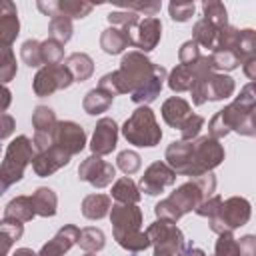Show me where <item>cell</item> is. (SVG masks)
<instances>
[{
  "instance_id": "obj_1",
  "label": "cell",
  "mask_w": 256,
  "mask_h": 256,
  "mask_svg": "<svg viewBox=\"0 0 256 256\" xmlns=\"http://www.w3.org/2000/svg\"><path fill=\"white\" fill-rule=\"evenodd\" d=\"M166 164L180 176L198 178L212 172L224 160V146L212 136H198L196 140H174L166 148Z\"/></svg>"
},
{
  "instance_id": "obj_2",
  "label": "cell",
  "mask_w": 256,
  "mask_h": 256,
  "mask_svg": "<svg viewBox=\"0 0 256 256\" xmlns=\"http://www.w3.org/2000/svg\"><path fill=\"white\" fill-rule=\"evenodd\" d=\"M216 190V176L212 172L192 178L184 184H180L168 198L160 200L154 206V214L158 220H168V222H178L184 214L196 212V208L210 196H214Z\"/></svg>"
},
{
  "instance_id": "obj_3",
  "label": "cell",
  "mask_w": 256,
  "mask_h": 256,
  "mask_svg": "<svg viewBox=\"0 0 256 256\" xmlns=\"http://www.w3.org/2000/svg\"><path fill=\"white\" fill-rule=\"evenodd\" d=\"M156 66L144 52L132 50L126 52L120 60V68L114 72H108L100 78L98 86L108 90L110 94H134L140 90L156 72Z\"/></svg>"
},
{
  "instance_id": "obj_4",
  "label": "cell",
  "mask_w": 256,
  "mask_h": 256,
  "mask_svg": "<svg viewBox=\"0 0 256 256\" xmlns=\"http://www.w3.org/2000/svg\"><path fill=\"white\" fill-rule=\"evenodd\" d=\"M122 136L128 144L140 148H152L162 140V128L150 106H138L122 124Z\"/></svg>"
},
{
  "instance_id": "obj_5",
  "label": "cell",
  "mask_w": 256,
  "mask_h": 256,
  "mask_svg": "<svg viewBox=\"0 0 256 256\" xmlns=\"http://www.w3.org/2000/svg\"><path fill=\"white\" fill-rule=\"evenodd\" d=\"M36 156V148H34V142L20 134L16 136L8 148H6V154H4V160H2V168H0V180H2V190H8L12 184H16L18 180H22L24 176V170L28 164H32Z\"/></svg>"
},
{
  "instance_id": "obj_6",
  "label": "cell",
  "mask_w": 256,
  "mask_h": 256,
  "mask_svg": "<svg viewBox=\"0 0 256 256\" xmlns=\"http://www.w3.org/2000/svg\"><path fill=\"white\" fill-rule=\"evenodd\" d=\"M252 112H254L252 108H246L236 100L230 102L228 106L218 110L212 116V120L208 122V136H212L216 140H222L230 132H236L242 136H254V130L250 124Z\"/></svg>"
},
{
  "instance_id": "obj_7",
  "label": "cell",
  "mask_w": 256,
  "mask_h": 256,
  "mask_svg": "<svg viewBox=\"0 0 256 256\" xmlns=\"http://www.w3.org/2000/svg\"><path fill=\"white\" fill-rule=\"evenodd\" d=\"M250 216H252L250 202L242 196H230L222 202L218 214L212 216L208 224L212 232L224 234V232H234L236 228H242L244 224H248Z\"/></svg>"
},
{
  "instance_id": "obj_8",
  "label": "cell",
  "mask_w": 256,
  "mask_h": 256,
  "mask_svg": "<svg viewBox=\"0 0 256 256\" xmlns=\"http://www.w3.org/2000/svg\"><path fill=\"white\" fill-rule=\"evenodd\" d=\"M146 232L154 246V256H184L186 240L174 222L156 220L146 228Z\"/></svg>"
},
{
  "instance_id": "obj_9",
  "label": "cell",
  "mask_w": 256,
  "mask_h": 256,
  "mask_svg": "<svg viewBox=\"0 0 256 256\" xmlns=\"http://www.w3.org/2000/svg\"><path fill=\"white\" fill-rule=\"evenodd\" d=\"M236 90V82L234 78H230L224 72H214L206 78H200L194 82L190 94H192V104L194 106H202L208 100H224L228 96H232Z\"/></svg>"
},
{
  "instance_id": "obj_10",
  "label": "cell",
  "mask_w": 256,
  "mask_h": 256,
  "mask_svg": "<svg viewBox=\"0 0 256 256\" xmlns=\"http://www.w3.org/2000/svg\"><path fill=\"white\" fill-rule=\"evenodd\" d=\"M74 82L70 70L64 64H54V66H42L34 80H32V90L36 96H52L56 90H66Z\"/></svg>"
},
{
  "instance_id": "obj_11",
  "label": "cell",
  "mask_w": 256,
  "mask_h": 256,
  "mask_svg": "<svg viewBox=\"0 0 256 256\" xmlns=\"http://www.w3.org/2000/svg\"><path fill=\"white\" fill-rule=\"evenodd\" d=\"M58 122L60 120L56 118L52 108H48V106L34 108V112H32V128H34L32 142H34L36 152H42V150H48L50 146H54V134H56Z\"/></svg>"
},
{
  "instance_id": "obj_12",
  "label": "cell",
  "mask_w": 256,
  "mask_h": 256,
  "mask_svg": "<svg viewBox=\"0 0 256 256\" xmlns=\"http://www.w3.org/2000/svg\"><path fill=\"white\" fill-rule=\"evenodd\" d=\"M114 176H116V168L110 162L102 160V156L98 154H90L78 166V178L94 188H106L108 184H112Z\"/></svg>"
},
{
  "instance_id": "obj_13",
  "label": "cell",
  "mask_w": 256,
  "mask_h": 256,
  "mask_svg": "<svg viewBox=\"0 0 256 256\" xmlns=\"http://www.w3.org/2000/svg\"><path fill=\"white\" fill-rule=\"evenodd\" d=\"M176 182V172L166 164V162H152L144 174L140 176L138 188L140 192H146L148 196H156L160 192H164L168 186H172Z\"/></svg>"
},
{
  "instance_id": "obj_14",
  "label": "cell",
  "mask_w": 256,
  "mask_h": 256,
  "mask_svg": "<svg viewBox=\"0 0 256 256\" xmlns=\"http://www.w3.org/2000/svg\"><path fill=\"white\" fill-rule=\"evenodd\" d=\"M54 146H60L70 156L80 154L86 146V132L80 124L72 120H60L56 134H54Z\"/></svg>"
},
{
  "instance_id": "obj_15",
  "label": "cell",
  "mask_w": 256,
  "mask_h": 256,
  "mask_svg": "<svg viewBox=\"0 0 256 256\" xmlns=\"http://www.w3.org/2000/svg\"><path fill=\"white\" fill-rule=\"evenodd\" d=\"M118 144V124L114 122V118H100L94 126L92 132V140H90V150L92 154L98 156H106L110 154Z\"/></svg>"
},
{
  "instance_id": "obj_16",
  "label": "cell",
  "mask_w": 256,
  "mask_h": 256,
  "mask_svg": "<svg viewBox=\"0 0 256 256\" xmlns=\"http://www.w3.org/2000/svg\"><path fill=\"white\" fill-rule=\"evenodd\" d=\"M70 158L72 156L68 152H64L60 146H50L48 150L36 152V156L32 160V170L36 172V176L46 178V176L54 174L56 170L64 168L70 162Z\"/></svg>"
},
{
  "instance_id": "obj_17",
  "label": "cell",
  "mask_w": 256,
  "mask_h": 256,
  "mask_svg": "<svg viewBox=\"0 0 256 256\" xmlns=\"http://www.w3.org/2000/svg\"><path fill=\"white\" fill-rule=\"evenodd\" d=\"M132 38H134V46L140 52H150L158 46L160 38H162V22L160 18H144L140 20V24L132 30Z\"/></svg>"
},
{
  "instance_id": "obj_18",
  "label": "cell",
  "mask_w": 256,
  "mask_h": 256,
  "mask_svg": "<svg viewBox=\"0 0 256 256\" xmlns=\"http://www.w3.org/2000/svg\"><path fill=\"white\" fill-rule=\"evenodd\" d=\"M112 232H132L142 226V210L138 204H114L110 210Z\"/></svg>"
},
{
  "instance_id": "obj_19",
  "label": "cell",
  "mask_w": 256,
  "mask_h": 256,
  "mask_svg": "<svg viewBox=\"0 0 256 256\" xmlns=\"http://www.w3.org/2000/svg\"><path fill=\"white\" fill-rule=\"evenodd\" d=\"M80 240V228L74 224H66L62 226L52 240H48L42 248H40V256H64L74 244H78Z\"/></svg>"
},
{
  "instance_id": "obj_20",
  "label": "cell",
  "mask_w": 256,
  "mask_h": 256,
  "mask_svg": "<svg viewBox=\"0 0 256 256\" xmlns=\"http://www.w3.org/2000/svg\"><path fill=\"white\" fill-rule=\"evenodd\" d=\"M20 34V20L16 4L10 0H4L0 4V44L2 48H10L12 42Z\"/></svg>"
},
{
  "instance_id": "obj_21",
  "label": "cell",
  "mask_w": 256,
  "mask_h": 256,
  "mask_svg": "<svg viewBox=\"0 0 256 256\" xmlns=\"http://www.w3.org/2000/svg\"><path fill=\"white\" fill-rule=\"evenodd\" d=\"M134 46V38H132V32L130 30H122V28H116V26H108L106 30H102L100 34V48L110 54V56H116V54H122L126 48Z\"/></svg>"
},
{
  "instance_id": "obj_22",
  "label": "cell",
  "mask_w": 256,
  "mask_h": 256,
  "mask_svg": "<svg viewBox=\"0 0 256 256\" xmlns=\"http://www.w3.org/2000/svg\"><path fill=\"white\" fill-rule=\"evenodd\" d=\"M166 80H168V72H166L164 66L158 64V66H156V72L152 74V78H150L140 90H136L134 94H130L132 102L138 104V106H148L150 102H154V100L160 96V92H162Z\"/></svg>"
},
{
  "instance_id": "obj_23",
  "label": "cell",
  "mask_w": 256,
  "mask_h": 256,
  "mask_svg": "<svg viewBox=\"0 0 256 256\" xmlns=\"http://www.w3.org/2000/svg\"><path fill=\"white\" fill-rule=\"evenodd\" d=\"M190 114H192L190 104L184 98H180V96H172V98L164 100V104H162V118L172 128H178L180 130L182 124L188 120Z\"/></svg>"
},
{
  "instance_id": "obj_24",
  "label": "cell",
  "mask_w": 256,
  "mask_h": 256,
  "mask_svg": "<svg viewBox=\"0 0 256 256\" xmlns=\"http://www.w3.org/2000/svg\"><path fill=\"white\" fill-rule=\"evenodd\" d=\"M82 216L88 220H102L104 216H110L112 210V198L106 194H88L82 200Z\"/></svg>"
},
{
  "instance_id": "obj_25",
  "label": "cell",
  "mask_w": 256,
  "mask_h": 256,
  "mask_svg": "<svg viewBox=\"0 0 256 256\" xmlns=\"http://www.w3.org/2000/svg\"><path fill=\"white\" fill-rule=\"evenodd\" d=\"M64 66L70 70L74 82H84L94 74V60L86 52H72L66 56Z\"/></svg>"
},
{
  "instance_id": "obj_26",
  "label": "cell",
  "mask_w": 256,
  "mask_h": 256,
  "mask_svg": "<svg viewBox=\"0 0 256 256\" xmlns=\"http://www.w3.org/2000/svg\"><path fill=\"white\" fill-rule=\"evenodd\" d=\"M32 204H34V210H36V216H42V218H52L58 210V196L52 188H46V186H40L32 192Z\"/></svg>"
},
{
  "instance_id": "obj_27",
  "label": "cell",
  "mask_w": 256,
  "mask_h": 256,
  "mask_svg": "<svg viewBox=\"0 0 256 256\" xmlns=\"http://www.w3.org/2000/svg\"><path fill=\"white\" fill-rule=\"evenodd\" d=\"M112 100H114V94H110L108 90L96 86V88H92V90L86 92V96L82 100V108H84L86 114L96 116V114L106 112L112 106Z\"/></svg>"
},
{
  "instance_id": "obj_28",
  "label": "cell",
  "mask_w": 256,
  "mask_h": 256,
  "mask_svg": "<svg viewBox=\"0 0 256 256\" xmlns=\"http://www.w3.org/2000/svg\"><path fill=\"white\" fill-rule=\"evenodd\" d=\"M110 196L116 200V204H138L140 200V188L134 184L130 176H122L112 184Z\"/></svg>"
},
{
  "instance_id": "obj_29",
  "label": "cell",
  "mask_w": 256,
  "mask_h": 256,
  "mask_svg": "<svg viewBox=\"0 0 256 256\" xmlns=\"http://www.w3.org/2000/svg\"><path fill=\"white\" fill-rule=\"evenodd\" d=\"M36 216L34 204L30 196H16L12 198L4 208V218H14L20 222H30Z\"/></svg>"
},
{
  "instance_id": "obj_30",
  "label": "cell",
  "mask_w": 256,
  "mask_h": 256,
  "mask_svg": "<svg viewBox=\"0 0 256 256\" xmlns=\"http://www.w3.org/2000/svg\"><path fill=\"white\" fill-rule=\"evenodd\" d=\"M232 52L238 56L240 66L246 60L256 58V30L254 28H242V30H238V38H236V44H234V50Z\"/></svg>"
},
{
  "instance_id": "obj_31",
  "label": "cell",
  "mask_w": 256,
  "mask_h": 256,
  "mask_svg": "<svg viewBox=\"0 0 256 256\" xmlns=\"http://www.w3.org/2000/svg\"><path fill=\"white\" fill-rule=\"evenodd\" d=\"M114 234V240L128 252L136 254V252H144L148 246H152L150 238H148V232H142V230H132V232H112Z\"/></svg>"
},
{
  "instance_id": "obj_32",
  "label": "cell",
  "mask_w": 256,
  "mask_h": 256,
  "mask_svg": "<svg viewBox=\"0 0 256 256\" xmlns=\"http://www.w3.org/2000/svg\"><path fill=\"white\" fill-rule=\"evenodd\" d=\"M166 82H168V88L172 92L180 94V92H190L192 86H194V82H196V78H194V72H192L190 66L176 64L174 70L168 74V80Z\"/></svg>"
},
{
  "instance_id": "obj_33",
  "label": "cell",
  "mask_w": 256,
  "mask_h": 256,
  "mask_svg": "<svg viewBox=\"0 0 256 256\" xmlns=\"http://www.w3.org/2000/svg\"><path fill=\"white\" fill-rule=\"evenodd\" d=\"M218 32H220V28H216V26L210 24L208 20L200 18V20L194 24V28H192V40H194L198 46H202V48L214 50V48H216V40H218Z\"/></svg>"
},
{
  "instance_id": "obj_34",
  "label": "cell",
  "mask_w": 256,
  "mask_h": 256,
  "mask_svg": "<svg viewBox=\"0 0 256 256\" xmlns=\"http://www.w3.org/2000/svg\"><path fill=\"white\" fill-rule=\"evenodd\" d=\"M72 32H74V24L70 18L66 16H54L50 18L48 22V38L60 42V44H66L70 38H72Z\"/></svg>"
},
{
  "instance_id": "obj_35",
  "label": "cell",
  "mask_w": 256,
  "mask_h": 256,
  "mask_svg": "<svg viewBox=\"0 0 256 256\" xmlns=\"http://www.w3.org/2000/svg\"><path fill=\"white\" fill-rule=\"evenodd\" d=\"M80 248L84 252H100L104 246H106V236L100 228H94V226H88V228H82L80 230V240H78Z\"/></svg>"
},
{
  "instance_id": "obj_36",
  "label": "cell",
  "mask_w": 256,
  "mask_h": 256,
  "mask_svg": "<svg viewBox=\"0 0 256 256\" xmlns=\"http://www.w3.org/2000/svg\"><path fill=\"white\" fill-rule=\"evenodd\" d=\"M202 18L208 20L210 24H214L216 28L228 26V10L218 0H208L202 4Z\"/></svg>"
},
{
  "instance_id": "obj_37",
  "label": "cell",
  "mask_w": 256,
  "mask_h": 256,
  "mask_svg": "<svg viewBox=\"0 0 256 256\" xmlns=\"http://www.w3.org/2000/svg\"><path fill=\"white\" fill-rule=\"evenodd\" d=\"M20 58L26 66L30 68H42L44 66V60H42V42L40 40H34V38H28L26 42H22L20 46Z\"/></svg>"
},
{
  "instance_id": "obj_38",
  "label": "cell",
  "mask_w": 256,
  "mask_h": 256,
  "mask_svg": "<svg viewBox=\"0 0 256 256\" xmlns=\"http://www.w3.org/2000/svg\"><path fill=\"white\" fill-rule=\"evenodd\" d=\"M56 2H58V16H66L70 20L86 18L94 8L90 2H82V0H56Z\"/></svg>"
},
{
  "instance_id": "obj_39",
  "label": "cell",
  "mask_w": 256,
  "mask_h": 256,
  "mask_svg": "<svg viewBox=\"0 0 256 256\" xmlns=\"http://www.w3.org/2000/svg\"><path fill=\"white\" fill-rule=\"evenodd\" d=\"M108 24L110 26H116V28H122V30H134L138 24H140V14L132 12V10H116V12H110L106 16Z\"/></svg>"
},
{
  "instance_id": "obj_40",
  "label": "cell",
  "mask_w": 256,
  "mask_h": 256,
  "mask_svg": "<svg viewBox=\"0 0 256 256\" xmlns=\"http://www.w3.org/2000/svg\"><path fill=\"white\" fill-rule=\"evenodd\" d=\"M18 72V64H16V56L12 52V48H0V80L6 86Z\"/></svg>"
},
{
  "instance_id": "obj_41",
  "label": "cell",
  "mask_w": 256,
  "mask_h": 256,
  "mask_svg": "<svg viewBox=\"0 0 256 256\" xmlns=\"http://www.w3.org/2000/svg\"><path fill=\"white\" fill-rule=\"evenodd\" d=\"M210 56H212L216 72H230L240 66V60L232 50H212Z\"/></svg>"
},
{
  "instance_id": "obj_42",
  "label": "cell",
  "mask_w": 256,
  "mask_h": 256,
  "mask_svg": "<svg viewBox=\"0 0 256 256\" xmlns=\"http://www.w3.org/2000/svg\"><path fill=\"white\" fill-rule=\"evenodd\" d=\"M42 60L44 66H54V64H62L64 60V44L48 38L42 40Z\"/></svg>"
},
{
  "instance_id": "obj_43",
  "label": "cell",
  "mask_w": 256,
  "mask_h": 256,
  "mask_svg": "<svg viewBox=\"0 0 256 256\" xmlns=\"http://www.w3.org/2000/svg\"><path fill=\"white\" fill-rule=\"evenodd\" d=\"M116 166L126 174V176H132L140 170L142 166V160H140V154L134 152V150H122L118 156H116Z\"/></svg>"
},
{
  "instance_id": "obj_44",
  "label": "cell",
  "mask_w": 256,
  "mask_h": 256,
  "mask_svg": "<svg viewBox=\"0 0 256 256\" xmlns=\"http://www.w3.org/2000/svg\"><path fill=\"white\" fill-rule=\"evenodd\" d=\"M214 256H240L238 240L234 238L232 232L218 234V240H216V246H214Z\"/></svg>"
},
{
  "instance_id": "obj_45",
  "label": "cell",
  "mask_w": 256,
  "mask_h": 256,
  "mask_svg": "<svg viewBox=\"0 0 256 256\" xmlns=\"http://www.w3.org/2000/svg\"><path fill=\"white\" fill-rule=\"evenodd\" d=\"M194 10H196L194 2H170L168 4V12L174 22H188L192 18Z\"/></svg>"
},
{
  "instance_id": "obj_46",
  "label": "cell",
  "mask_w": 256,
  "mask_h": 256,
  "mask_svg": "<svg viewBox=\"0 0 256 256\" xmlns=\"http://www.w3.org/2000/svg\"><path fill=\"white\" fill-rule=\"evenodd\" d=\"M204 128V118L200 114H190L188 120L182 124L180 128V134H182V140H196L200 136V130Z\"/></svg>"
},
{
  "instance_id": "obj_47",
  "label": "cell",
  "mask_w": 256,
  "mask_h": 256,
  "mask_svg": "<svg viewBox=\"0 0 256 256\" xmlns=\"http://www.w3.org/2000/svg\"><path fill=\"white\" fill-rule=\"evenodd\" d=\"M200 46L194 42V40H186L182 46H180V50H178V60H180V64H184V66H190V64H194V62H198L200 60Z\"/></svg>"
},
{
  "instance_id": "obj_48",
  "label": "cell",
  "mask_w": 256,
  "mask_h": 256,
  "mask_svg": "<svg viewBox=\"0 0 256 256\" xmlns=\"http://www.w3.org/2000/svg\"><path fill=\"white\" fill-rule=\"evenodd\" d=\"M0 234L10 238L12 242L20 240L22 234H24V222L20 220H14V218H2V224H0Z\"/></svg>"
},
{
  "instance_id": "obj_49",
  "label": "cell",
  "mask_w": 256,
  "mask_h": 256,
  "mask_svg": "<svg viewBox=\"0 0 256 256\" xmlns=\"http://www.w3.org/2000/svg\"><path fill=\"white\" fill-rule=\"evenodd\" d=\"M122 10H132L136 14H144L146 18H154L160 12V2H130V4H122Z\"/></svg>"
},
{
  "instance_id": "obj_50",
  "label": "cell",
  "mask_w": 256,
  "mask_h": 256,
  "mask_svg": "<svg viewBox=\"0 0 256 256\" xmlns=\"http://www.w3.org/2000/svg\"><path fill=\"white\" fill-rule=\"evenodd\" d=\"M222 198L218 196V194H214V196H210V198H206L198 208H196V214L198 216H202V218H212V216H216L218 214V210H220V206H222Z\"/></svg>"
},
{
  "instance_id": "obj_51",
  "label": "cell",
  "mask_w": 256,
  "mask_h": 256,
  "mask_svg": "<svg viewBox=\"0 0 256 256\" xmlns=\"http://www.w3.org/2000/svg\"><path fill=\"white\" fill-rule=\"evenodd\" d=\"M240 256H256V234H246L238 240Z\"/></svg>"
},
{
  "instance_id": "obj_52",
  "label": "cell",
  "mask_w": 256,
  "mask_h": 256,
  "mask_svg": "<svg viewBox=\"0 0 256 256\" xmlns=\"http://www.w3.org/2000/svg\"><path fill=\"white\" fill-rule=\"evenodd\" d=\"M0 122H2V124H0V128H2V130H0V138H4V140H6V138L14 132L16 122H14V118H12L10 114H2V116H0Z\"/></svg>"
},
{
  "instance_id": "obj_53",
  "label": "cell",
  "mask_w": 256,
  "mask_h": 256,
  "mask_svg": "<svg viewBox=\"0 0 256 256\" xmlns=\"http://www.w3.org/2000/svg\"><path fill=\"white\" fill-rule=\"evenodd\" d=\"M242 72H244V76H248L250 80H256V58L246 60V62L242 64Z\"/></svg>"
},
{
  "instance_id": "obj_54",
  "label": "cell",
  "mask_w": 256,
  "mask_h": 256,
  "mask_svg": "<svg viewBox=\"0 0 256 256\" xmlns=\"http://www.w3.org/2000/svg\"><path fill=\"white\" fill-rule=\"evenodd\" d=\"M10 100H12V92L8 90V86H4V88H2V112H4V114H6V108H8Z\"/></svg>"
},
{
  "instance_id": "obj_55",
  "label": "cell",
  "mask_w": 256,
  "mask_h": 256,
  "mask_svg": "<svg viewBox=\"0 0 256 256\" xmlns=\"http://www.w3.org/2000/svg\"><path fill=\"white\" fill-rule=\"evenodd\" d=\"M184 256H206V252H204L202 248H196V246H190V248H186V252H184Z\"/></svg>"
},
{
  "instance_id": "obj_56",
  "label": "cell",
  "mask_w": 256,
  "mask_h": 256,
  "mask_svg": "<svg viewBox=\"0 0 256 256\" xmlns=\"http://www.w3.org/2000/svg\"><path fill=\"white\" fill-rule=\"evenodd\" d=\"M12 256H40V254H36L34 250H30V248H18Z\"/></svg>"
},
{
  "instance_id": "obj_57",
  "label": "cell",
  "mask_w": 256,
  "mask_h": 256,
  "mask_svg": "<svg viewBox=\"0 0 256 256\" xmlns=\"http://www.w3.org/2000/svg\"><path fill=\"white\" fill-rule=\"evenodd\" d=\"M250 124H252V130H254V136H256V110L252 112V116H250Z\"/></svg>"
},
{
  "instance_id": "obj_58",
  "label": "cell",
  "mask_w": 256,
  "mask_h": 256,
  "mask_svg": "<svg viewBox=\"0 0 256 256\" xmlns=\"http://www.w3.org/2000/svg\"><path fill=\"white\" fill-rule=\"evenodd\" d=\"M84 256H96V254H94V252H86Z\"/></svg>"
},
{
  "instance_id": "obj_59",
  "label": "cell",
  "mask_w": 256,
  "mask_h": 256,
  "mask_svg": "<svg viewBox=\"0 0 256 256\" xmlns=\"http://www.w3.org/2000/svg\"><path fill=\"white\" fill-rule=\"evenodd\" d=\"M252 84H254V86H256V80H252Z\"/></svg>"
}]
</instances>
